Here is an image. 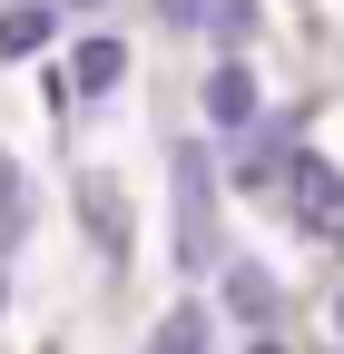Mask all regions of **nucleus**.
Returning <instances> with one entry per match:
<instances>
[{
    "label": "nucleus",
    "mask_w": 344,
    "mask_h": 354,
    "mask_svg": "<svg viewBox=\"0 0 344 354\" xmlns=\"http://www.w3.org/2000/svg\"><path fill=\"white\" fill-rule=\"evenodd\" d=\"M178 256L217 266V167H207V148H178Z\"/></svg>",
    "instance_id": "f257e3e1"
},
{
    "label": "nucleus",
    "mask_w": 344,
    "mask_h": 354,
    "mask_svg": "<svg viewBox=\"0 0 344 354\" xmlns=\"http://www.w3.org/2000/svg\"><path fill=\"white\" fill-rule=\"evenodd\" d=\"M285 207H295V227H305V236L344 246V177H334L325 158H295V167H285Z\"/></svg>",
    "instance_id": "f03ea898"
},
{
    "label": "nucleus",
    "mask_w": 344,
    "mask_h": 354,
    "mask_svg": "<svg viewBox=\"0 0 344 354\" xmlns=\"http://www.w3.org/2000/svg\"><path fill=\"white\" fill-rule=\"evenodd\" d=\"M207 118H217L227 138H246V128H256V79H246V50H227V59H217V79H207Z\"/></svg>",
    "instance_id": "7ed1b4c3"
},
{
    "label": "nucleus",
    "mask_w": 344,
    "mask_h": 354,
    "mask_svg": "<svg viewBox=\"0 0 344 354\" xmlns=\"http://www.w3.org/2000/svg\"><path fill=\"white\" fill-rule=\"evenodd\" d=\"M79 216H89L99 256L118 266V256H128V197H118V177H79Z\"/></svg>",
    "instance_id": "20e7f679"
},
{
    "label": "nucleus",
    "mask_w": 344,
    "mask_h": 354,
    "mask_svg": "<svg viewBox=\"0 0 344 354\" xmlns=\"http://www.w3.org/2000/svg\"><path fill=\"white\" fill-rule=\"evenodd\" d=\"M227 315H246V325H276V276L256 256H236L227 266Z\"/></svg>",
    "instance_id": "39448f33"
},
{
    "label": "nucleus",
    "mask_w": 344,
    "mask_h": 354,
    "mask_svg": "<svg viewBox=\"0 0 344 354\" xmlns=\"http://www.w3.org/2000/svg\"><path fill=\"white\" fill-rule=\"evenodd\" d=\"M118 79H128V50H118V39H79L69 88H89V99H99V88H118Z\"/></svg>",
    "instance_id": "423d86ee"
},
{
    "label": "nucleus",
    "mask_w": 344,
    "mask_h": 354,
    "mask_svg": "<svg viewBox=\"0 0 344 354\" xmlns=\"http://www.w3.org/2000/svg\"><path fill=\"white\" fill-rule=\"evenodd\" d=\"M197 20H207L217 50H246V39H256V0H197Z\"/></svg>",
    "instance_id": "0eeeda50"
},
{
    "label": "nucleus",
    "mask_w": 344,
    "mask_h": 354,
    "mask_svg": "<svg viewBox=\"0 0 344 354\" xmlns=\"http://www.w3.org/2000/svg\"><path fill=\"white\" fill-rule=\"evenodd\" d=\"M39 39H50V10H39V0H20V10H0V59H30Z\"/></svg>",
    "instance_id": "6e6552de"
},
{
    "label": "nucleus",
    "mask_w": 344,
    "mask_h": 354,
    "mask_svg": "<svg viewBox=\"0 0 344 354\" xmlns=\"http://www.w3.org/2000/svg\"><path fill=\"white\" fill-rule=\"evenodd\" d=\"M148 354H207V305H178V315L148 335Z\"/></svg>",
    "instance_id": "1a4fd4ad"
},
{
    "label": "nucleus",
    "mask_w": 344,
    "mask_h": 354,
    "mask_svg": "<svg viewBox=\"0 0 344 354\" xmlns=\"http://www.w3.org/2000/svg\"><path fill=\"white\" fill-rule=\"evenodd\" d=\"M30 236V187H20V167L0 158V246H20Z\"/></svg>",
    "instance_id": "9d476101"
},
{
    "label": "nucleus",
    "mask_w": 344,
    "mask_h": 354,
    "mask_svg": "<svg viewBox=\"0 0 344 354\" xmlns=\"http://www.w3.org/2000/svg\"><path fill=\"white\" fill-rule=\"evenodd\" d=\"M276 177H285L276 148H246V158H236V187H246V197H276Z\"/></svg>",
    "instance_id": "9b49d317"
},
{
    "label": "nucleus",
    "mask_w": 344,
    "mask_h": 354,
    "mask_svg": "<svg viewBox=\"0 0 344 354\" xmlns=\"http://www.w3.org/2000/svg\"><path fill=\"white\" fill-rule=\"evenodd\" d=\"M167 20H197V0H167Z\"/></svg>",
    "instance_id": "f8f14e48"
},
{
    "label": "nucleus",
    "mask_w": 344,
    "mask_h": 354,
    "mask_svg": "<svg viewBox=\"0 0 344 354\" xmlns=\"http://www.w3.org/2000/svg\"><path fill=\"white\" fill-rule=\"evenodd\" d=\"M256 354H276V344H256Z\"/></svg>",
    "instance_id": "ddd939ff"
},
{
    "label": "nucleus",
    "mask_w": 344,
    "mask_h": 354,
    "mask_svg": "<svg viewBox=\"0 0 344 354\" xmlns=\"http://www.w3.org/2000/svg\"><path fill=\"white\" fill-rule=\"evenodd\" d=\"M0 295H10V286H0Z\"/></svg>",
    "instance_id": "4468645a"
},
{
    "label": "nucleus",
    "mask_w": 344,
    "mask_h": 354,
    "mask_svg": "<svg viewBox=\"0 0 344 354\" xmlns=\"http://www.w3.org/2000/svg\"><path fill=\"white\" fill-rule=\"evenodd\" d=\"M334 315H344V305H334Z\"/></svg>",
    "instance_id": "2eb2a0df"
}]
</instances>
